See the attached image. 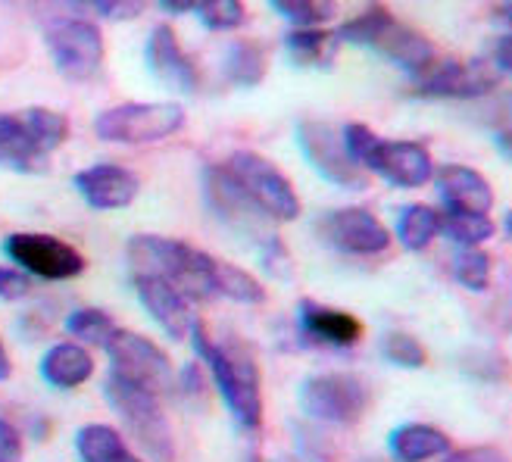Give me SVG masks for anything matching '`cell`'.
Wrapping results in <instances>:
<instances>
[{
	"instance_id": "cell-15",
	"label": "cell",
	"mask_w": 512,
	"mask_h": 462,
	"mask_svg": "<svg viewBox=\"0 0 512 462\" xmlns=\"http://www.w3.org/2000/svg\"><path fill=\"white\" fill-rule=\"evenodd\" d=\"M75 191L85 197L91 210H125L141 194V178L116 163H97L72 178Z\"/></svg>"
},
{
	"instance_id": "cell-22",
	"label": "cell",
	"mask_w": 512,
	"mask_h": 462,
	"mask_svg": "<svg viewBox=\"0 0 512 462\" xmlns=\"http://www.w3.org/2000/svg\"><path fill=\"white\" fill-rule=\"evenodd\" d=\"M41 375L60 391H72L94 375V359L82 344H54L41 359Z\"/></svg>"
},
{
	"instance_id": "cell-9",
	"label": "cell",
	"mask_w": 512,
	"mask_h": 462,
	"mask_svg": "<svg viewBox=\"0 0 512 462\" xmlns=\"http://www.w3.org/2000/svg\"><path fill=\"white\" fill-rule=\"evenodd\" d=\"M104 350H107L110 363H113L110 372L125 378V381H132L135 388H144V391L157 394V397H163V394H169L175 388V375H172L169 356L153 341H147L144 335L116 328Z\"/></svg>"
},
{
	"instance_id": "cell-44",
	"label": "cell",
	"mask_w": 512,
	"mask_h": 462,
	"mask_svg": "<svg viewBox=\"0 0 512 462\" xmlns=\"http://www.w3.org/2000/svg\"><path fill=\"white\" fill-rule=\"evenodd\" d=\"M197 0H160V7L169 13H191Z\"/></svg>"
},
{
	"instance_id": "cell-39",
	"label": "cell",
	"mask_w": 512,
	"mask_h": 462,
	"mask_svg": "<svg viewBox=\"0 0 512 462\" xmlns=\"http://www.w3.org/2000/svg\"><path fill=\"white\" fill-rule=\"evenodd\" d=\"M441 462H509V456L500 447L491 444H478V447H463V450H450Z\"/></svg>"
},
{
	"instance_id": "cell-6",
	"label": "cell",
	"mask_w": 512,
	"mask_h": 462,
	"mask_svg": "<svg viewBox=\"0 0 512 462\" xmlns=\"http://www.w3.org/2000/svg\"><path fill=\"white\" fill-rule=\"evenodd\" d=\"M47 54L69 82H91L104 66V35L82 16H57L44 29Z\"/></svg>"
},
{
	"instance_id": "cell-13",
	"label": "cell",
	"mask_w": 512,
	"mask_h": 462,
	"mask_svg": "<svg viewBox=\"0 0 512 462\" xmlns=\"http://www.w3.org/2000/svg\"><path fill=\"white\" fill-rule=\"evenodd\" d=\"M322 238L350 256H378L391 247V231L375 213L363 207H344V210H331L319 222Z\"/></svg>"
},
{
	"instance_id": "cell-7",
	"label": "cell",
	"mask_w": 512,
	"mask_h": 462,
	"mask_svg": "<svg viewBox=\"0 0 512 462\" xmlns=\"http://www.w3.org/2000/svg\"><path fill=\"white\" fill-rule=\"evenodd\" d=\"M185 128L178 104H119L94 119V135L107 144H157Z\"/></svg>"
},
{
	"instance_id": "cell-16",
	"label": "cell",
	"mask_w": 512,
	"mask_h": 462,
	"mask_svg": "<svg viewBox=\"0 0 512 462\" xmlns=\"http://www.w3.org/2000/svg\"><path fill=\"white\" fill-rule=\"evenodd\" d=\"M135 291L141 306L150 313V319L157 322L172 341H185L191 335L194 313H191V300L175 291L169 281L153 278V275H135Z\"/></svg>"
},
{
	"instance_id": "cell-49",
	"label": "cell",
	"mask_w": 512,
	"mask_h": 462,
	"mask_svg": "<svg viewBox=\"0 0 512 462\" xmlns=\"http://www.w3.org/2000/svg\"><path fill=\"white\" fill-rule=\"evenodd\" d=\"M506 4H509V7H512V0H506Z\"/></svg>"
},
{
	"instance_id": "cell-10",
	"label": "cell",
	"mask_w": 512,
	"mask_h": 462,
	"mask_svg": "<svg viewBox=\"0 0 512 462\" xmlns=\"http://www.w3.org/2000/svg\"><path fill=\"white\" fill-rule=\"evenodd\" d=\"M4 250L22 272L44 281H69L85 272V256L79 250L41 231H16L4 241Z\"/></svg>"
},
{
	"instance_id": "cell-27",
	"label": "cell",
	"mask_w": 512,
	"mask_h": 462,
	"mask_svg": "<svg viewBox=\"0 0 512 462\" xmlns=\"http://www.w3.org/2000/svg\"><path fill=\"white\" fill-rule=\"evenodd\" d=\"M266 50L256 41H235L225 54V75L232 85L253 88L266 79Z\"/></svg>"
},
{
	"instance_id": "cell-29",
	"label": "cell",
	"mask_w": 512,
	"mask_h": 462,
	"mask_svg": "<svg viewBox=\"0 0 512 462\" xmlns=\"http://www.w3.org/2000/svg\"><path fill=\"white\" fill-rule=\"evenodd\" d=\"M441 235H447L459 247H481L488 238H494V222L488 213H441Z\"/></svg>"
},
{
	"instance_id": "cell-17",
	"label": "cell",
	"mask_w": 512,
	"mask_h": 462,
	"mask_svg": "<svg viewBox=\"0 0 512 462\" xmlns=\"http://www.w3.org/2000/svg\"><path fill=\"white\" fill-rule=\"evenodd\" d=\"M144 60H147V69L157 75L166 88H172L178 94H194L197 91V85H200L197 66L182 50V44H178V38H175V32L169 29V25H157V29L150 32Z\"/></svg>"
},
{
	"instance_id": "cell-26",
	"label": "cell",
	"mask_w": 512,
	"mask_h": 462,
	"mask_svg": "<svg viewBox=\"0 0 512 462\" xmlns=\"http://www.w3.org/2000/svg\"><path fill=\"white\" fill-rule=\"evenodd\" d=\"M441 235V213L428 207V203H413L403 207L397 216V238L406 250H425L434 238Z\"/></svg>"
},
{
	"instance_id": "cell-42",
	"label": "cell",
	"mask_w": 512,
	"mask_h": 462,
	"mask_svg": "<svg viewBox=\"0 0 512 462\" xmlns=\"http://www.w3.org/2000/svg\"><path fill=\"white\" fill-rule=\"evenodd\" d=\"M491 57H494L497 72L512 75V32H509V35H500V38H494V41H491Z\"/></svg>"
},
{
	"instance_id": "cell-14",
	"label": "cell",
	"mask_w": 512,
	"mask_h": 462,
	"mask_svg": "<svg viewBox=\"0 0 512 462\" xmlns=\"http://www.w3.org/2000/svg\"><path fill=\"white\" fill-rule=\"evenodd\" d=\"M366 172L381 175L394 188H422L434 178V160L419 141H384L378 138L366 160Z\"/></svg>"
},
{
	"instance_id": "cell-19",
	"label": "cell",
	"mask_w": 512,
	"mask_h": 462,
	"mask_svg": "<svg viewBox=\"0 0 512 462\" xmlns=\"http://www.w3.org/2000/svg\"><path fill=\"white\" fill-rule=\"evenodd\" d=\"M297 322L306 341L322 347H353L363 341V322L353 313L335 310V306H322L316 300H300Z\"/></svg>"
},
{
	"instance_id": "cell-46",
	"label": "cell",
	"mask_w": 512,
	"mask_h": 462,
	"mask_svg": "<svg viewBox=\"0 0 512 462\" xmlns=\"http://www.w3.org/2000/svg\"><path fill=\"white\" fill-rule=\"evenodd\" d=\"M494 16H497V22H503L506 29L512 32V7H509V4H503L500 10H494Z\"/></svg>"
},
{
	"instance_id": "cell-2",
	"label": "cell",
	"mask_w": 512,
	"mask_h": 462,
	"mask_svg": "<svg viewBox=\"0 0 512 462\" xmlns=\"http://www.w3.org/2000/svg\"><path fill=\"white\" fill-rule=\"evenodd\" d=\"M128 263L135 275L163 278L188 300H213V266L216 256L203 253L185 241L163 238V235H135L128 241Z\"/></svg>"
},
{
	"instance_id": "cell-12",
	"label": "cell",
	"mask_w": 512,
	"mask_h": 462,
	"mask_svg": "<svg viewBox=\"0 0 512 462\" xmlns=\"http://www.w3.org/2000/svg\"><path fill=\"white\" fill-rule=\"evenodd\" d=\"M297 141H300L303 157L310 160V166L325 182L347 188V191H363L369 185L366 169L350 160V153L341 141V132H335L331 125L306 119L297 125Z\"/></svg>"
},
{
	"instance_id": "cell-32",
	"label": "cell",
	"mask_w": 512,
	"mask_h": 462,
	"mask_svg": "<svg viewBox=\"0 0 512 462\" xmlns=\"http://www.w3.org/2000/svg\"><path fill=\"white\" fill-rule=\"evenodd\" d=\"M66 331H69L72 338L85 341V344L107 347V341L113 338V331H116V322H113V316L104 313V310H94V306H82V310L69 313Z\"/></svg>"
},
{
	"instance_id": "cell-38",
	"label": "cell",
	"mask_w": 512,
	"mask_h": 462,
	"mask_svg": "<svg viewBox=\"0 0 512 462\" xmlns=\"http://www.w3.org/2000/svg\"><path fill=\"white\" fill-rule=\"evenodd\" d=\"M32 294V278L16 266H0V300H22Z\"/></svg>"
},
{
	"instance_id": "cell-30",
	"label": "cell",
	"mask_w": 512,
	"mask_h": 462,
	"mask_svg": "<svg viewBox=\"0 0 512 462\" xmlns=\"http://www.w3.org/2000/svg\"><path fill=\"white\" fill-rule=\"evenodd\" d=\"M269 7L297 29H325L338 16V0H269Z\"/></svg>"
},
{
	"instance_id": "cell-34",
	"label": "cell",
	"mask_w": 512,
	"mask_h": 462,
	"mask_svg": "<svg viewBox=\"0 0 512 462\" xmlns=\"http://www.w3.org/2000/svg\"><path fill=\"white\" fill-rule=\"evenodd\" d=\"M381 353L388 363L400 366V369H425L428 366V350L422 347L419 338L403 335V331H391L381 341Z\"/></svg>"
},
{
	"instance_id": "cell-48",
	"label": "cell",
	"mask_w": 512,
	"mask_h": 462,
	"mask_svg": "<svg viewBox=\"0 0 512 462\" xmlns=\"http://www.w3.org/2000/svg\"><path fill=\"white\" fill-rule=\"evenodd\" d=\"M503 235H506V238L512 241V210H509V213L503 216Z\"/></svg>"
},
{
	"instance_id": "cell-24",
	"label": "cell",
	"mask_w": 512,
	"mask_h": 462,
	"mask_svg": "<svg viewBox=\"0 0 512 462\" xmlns=\"http://www.w3.org/2000/svg\"><path fill=\"white\" fill-rule=\"evenodd\" d=\"M75 450H79L82 462H141L132 450H128L125 438L110 425H85L75 434Z\"/></svg>"
},
{
	"instance_id": "cell-3",
	"label": "cell",
	"mask_w": 512,
	"mask_h": 462,
	"mask_svg": "<svg viewBox=\"0 0 512 462\" xmlns=\"http://www.w3.org/2000/svg\"><path fill=\"white\" fill-rule=\"evenodd\" d=\"M335 35L344 44L375 50L378 57L400 66L409 75L425 72L434 60H438V54H434V44L422 32L409 29V25L394 19V13L384 10L381 4L366 7L360 16H353L350 22H344Z\"/></svg>"
},
{
	"instance_id": "cell-45",
	"label": "cell",
	"mask_w": 512,
	"mask_h": 462,
	"mask_svg": "<svg viewBox=\"0 0 512 462\" xmlns=\"http://www.w3.org/2000/svg\"><path fill=\"white\" fill-rule=\"evenodd\" d=\"M10 375H13V366H10V356H7L4 338H0V381H7Z\"/></svg>"
},
{
	"instance_id": "cell-11",
	"label": "cell",
	"mask_w": 512,
	"mask_h": 462,
	"mask_svg": "<svg viewBox=\"0 0 512 462\" xmlns=\"http://www.w3.org/2000/svg\"><path fill=\"white\" fill-rule=\"evenodd\" d=\"M497 85V66L484 60H434L425 72L413 75L416 94L438 100H478L488 97Z\"/></svg>"
},
{
	"instance_id": "cell-31",
	"label": "cell",
	"mask_w": 512,
	"mask_h": 462,
	"mask_svg": "<svg viewBox=\"0 0 512 462\" xmlns=\"http://www.w3.org/2000/svg\"><path fill=\"white\" fill-rule=\"evenodd\" d=\"M19 116H22L25 128H29L32 138L38 141V147L44 153H54L69 138V119L63 113H57V110L29 107V110H19Z\"/></svg>"
},
{
	"instance_id": "cell-36",
	"label": "cell",
	"mask_w": 512,
	"mask_h": 462,
	"mask_svg": "<svg viewBox=\"0 0 512 462\" xmlns=\"http://www.w3.org/2000/svg\"><path fill=\"white\" fill-rule=\"evenodd\" d=\"M72 10L97 16V19H110V22H128L138 19L147 10V0H66Z\"/></svg>"
},
{
	"instance_id": "cell-21",
	"label": "cell",
	"mask_w": 512,
	"mask_h": 462,
	"mask_svg": "<svg viewBox=\"0 0 512 462\" xmlns=\"http://www.w3.org/2000/svg\"><path fill=\"white\" fill-rule=\"evenodd\" d=\"M388 450L397 462H428V459H441L450 453V438L434 425L409 422L391 431Z\"/></svg>"
},
{
	"instance_id": "cell-1",
	"label": "cell",
	"mask_w": 512,
	"mask_h": 462,
	"mask_svg": "<svg viewBox=\"0 0 512 462\" xmlns=\"http://www.w3.org/2000/svg\"><path fill=\"white\" fill-rule=\"evenodd\" d=\"M191 341L197 356L207 363L216 388L228 406V413L244 431H260L263 425V391H260V366L244 344H216L203 322L194 319Z\"/></svg>"
},
{
	"instance_id": "cell-8",
	"label": "cell",
	"mask_w": 512,
	"mask_h": 462,
	"mask_svg": "<svg viewBox=\"0 0 512 462\" xmlns=\"http://www.w3.org/2000/svg\"><path fill=\"white\" fill-rule=\"evenodd\" d=\"M303 413L325 425H356L369 409V388L360 375L322 372L303 381Z\"/></svg>"
},
{
	"instance_id": "cell-23",
	"label": "cell",
	"mask_w": 512,
	"mask_h": 462,
	"mask_svg": "<svg viewBox=\"0 0 512 462\" xmlns=\"http://www.w3.org/2000/svg\"><path fill=\"white\" fill-rule=\"evenodd\" d=\"M207 200H210V207L232 225H253L256 216H263L225 166L207 169Z\"/></svg>"
},
{
	"instance_id": "cell-50",
	"label": "cell",
	"mask_w": 512,
	"mask_h": 462,
	"mask_svg": "<svg viewBox=\"0 0 512 462\" xmlns=\"http://www.w3.org/2000/svg\"><path fill=\"white\" fill-rule=\"evenodd\" d=\"M253 462H260V459H253Z\"/></svg>"
},
{
	"instance_id": "cell-33",
	"label": "cell",
	"mask_w": 512,
	"mask_h": 462,
	"mask_svg": "<svg viewBox=\"0 0 512 462\" xmlns=\"http://www.w3.org/2000/svg\"><path fill=\"white\" fill-rule=\"evenodd\" d=\"M453 278L463 285L466 291H488L491 285V256L481 247H463L453 256Z\"/></svg>"
},
{
	"instance_id": "cell-40",
	"label": "cell",
	"mask_w": 512,
	"mask_h": 462,
	"mask_svg": "<svg viewBox=\"0 0 512 462\" xmlns=\"http://www.w3.org/2000/svg\"><path fill=\"white\" fill-rule=\"evenodd\" d=\"M263 263H266V269H269L272 275H278V278H288V272H291V256H288L285 244H281L275 235H269V238L263 241Z\"/></svg>"
},
{
	"instance_id": "cell-28",
	"label": "cell",
	"mask_w": 512,
	"mask_h": 462,
	"mask_svg": "<svg viewBox=\"0 0 512 462\" xmlns=\"http://www.w3.org/2000/svg\"><path fill=\"white\" fill-rule=\"evenodd\" d=\"M213 288H216V297H228L235 303H247V306L266 303V288L260 281H256L247 269L222 263V260H216V266H213Z\"/></svg>"
},
{
	"instance_id": "cell-5",
	"label": "cell",
	"mask_w": 512,
	"mask_h": 462,
	"mask_svg": "<svg viewBox=\"0 0 512 462\" xmlns=\"http://www.w3.org/2000/svg\"><path fill=\"white\" fill-rule=\"evenodd\" d=\"M225 169L241 185V191L250 197V203L260 210L266 219L275 222H294L300 216V197L288 175L281 172L275 163L253 150H238L225 160Z\"/></svg>"
},
{
	"instance_id": "cell-4",
	"label": "cell",
	"mask_w": 512,
	"mask_h": 462,
	"mask_svg": "<svg viewBox=\"0 0 512 462\" xmlns=\"http://www.w3.org/2000/svg\"><path fill=\"white\" fill-rule=\"evenodd\" d=\"M107 400L125 422L128 434L138 441V447L153 459V462H172L175 459V441L172 428L166 422V413L160 406V397L144 388H135L132 381L119 375H107Z\"/></svg>"
},
{
	"instance_id": "cell-37",
	"label": "cell",
	"mask_w": 512,
	"mask_h": 462,
	"mask_svg": "<svg viewBox=\"0 0 512 462\" xmlns=\"http://www.w3.org/2000/svg\"><path fill=\"white\" fill-rule=\"evenodd\" d=\"M341 141H344V147H347V153H350V160H353L356 166H363V169H366L369 153H372L375 144H378V135L372 132V128H369L366 122H347V125L341 128Z\"/></svg>"
},
{
	"instance_id": "cell-18",
	"label": "cell",
	"mask_w": 512,
	"mask_h": 462,
	"mask_svg": "<svg viewBox=\"0 0 512 462\" xmlns=\"http://www.w3.org/2000/svg\"><path fill=\"white\" fill-rule=\"evenodd\" d=\"M434 185L444 200L447 210L456 213H491L494 207V188L478 169L447 163L441 169H434Z\"/></svg>"
},
{
	"instance_id": "cell-41",
	"label": "cell",
	"mask_w": 512,
	"mask_h": 462,
	"mask_svg": "<svg viewBox=\"0 0 512 462\" xmlns=\"http://www.w3.org/2000/svg\"><path fill=\"white\" fill-rule=\"evenodd\" d=\"M0 462H22V434L0 419Z\"/></svg>"
},
{
	"instance_id": "cell-35",
	"label": "cell",
	"mask_w": 512,
	"mask_h": 462,
	"mask_svg": "<svg viewBox=\"0 0 512 462\" xmlns=\"http://www.w3.org/2000/svg\"><path fill=\"white\" fill-rule=\"evenodd\" d=\"M200 22L210 32H232L244 25V0H197L194 4Z\"/></svg>"
},
{
	"instance_id": "cell-25",
	"label": "cell",
	"mask_w": 512,
	"mask_h": 462,
	"mask_svg": "<svg viewBox=\"0 0 512 462\" xmlns=\"http://www.w3.org/2000/svg\"><path fill=\"white\" fill-rule=\"evenodd\" d=\"M338 35L328 29H294L285 38V50L288 57L297 66H310V69H325L331 66L338 54Z\"/></svg>"
},
{
	"instance_id": "cell-43",
	"label": "cell",
	"mask_w": 512,
	"mask_h": 462,
	"mask_svg": "<svg viewBox=\"0 0 512 462\" xmlns=\"http://www.w3.org/2000/svg\"><path fill=\"white\" fill-rule=\"evenodd\" d=\"M494 141H497V147H500L503 157L512 160V128H500V132L494 135Z\"/></svg>"
},
{
	"instance_id": "cell-20",
	"label": "cell",
	"mask_w": 512,
	"mask_h": 462,
	"mask_svg": "<svg viewBox=\"0 0 512 462\" xmlns=\"http://www.w3.org/2000/svg\"><path fill=\"white\" fill-rule=\"evenodd\" d=\"M47 160L50 153L38 147L22 116L0 113V169H10L19 175H41L47 172Z\"/></svg>"
},
{
	"instance_id": "cell-47",
	"label": "cell",
	"mask_w": 512,
	"mask_h": 462,
	"mask_svg": "<svg viewBox=\"0 0 512 462\" xmlns=\"http://www.w3.org/2000/svg\"><path fill=\"white\" fill-rule=\"evenodd\" d=\"M500 322H503V325H506V328L512 331V300H509V303L503 306V313H500Z\"/></svg>"
}]
</instances>
